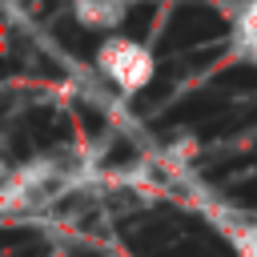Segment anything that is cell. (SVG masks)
I'll return each instance as SVG.
<instances>
[{
    "instance_id": "cell-3",
    "label": "cell",
    "mask_w": 257,
    "mask_h": 257,
    "mask_svg": "<svg viewBox=\"0 0 257 257\" xmlns=\"http://www.w3.org/2000/svg\"><path fill=\"white\" fill-rule=\"evenodd\" d=\"M233 44H237V52H245L249 60H257V0L233 20Z\"/></svg>"
},
{
    "instance_id": "cell-2",
    "label": "cell",
    "mask_w": 257,
    "mask_h": 257,
    "mask_svg": "<svg viewBox=\"0 0 257 257\" xmlns=\"http://www.w3.org/2000/svg\"><path fill=\"white\" fill-rule=\"evenodd\" d=\"M72 20L88 32H100V40L116 36L128 20V0H72Z\"/></svg>"
},
{
    "instance_id": "cell-1",
    "label": "cell",
    "mask_w": 257,
    "mask_h": 257,
    "mask_svg": "<svg viewBox=\"0 0 257 257\" xmlns=\"http://www.w3.org/2000/svg\"><path fill=\"white\" fill-rule=\"evenodd\" d=\"M96 72L116 88V92H124V96H137V92H145L149 84H153V76H157V60H153V52H149V44H141V40H133V36H104L100 44H96Z\"/></svg>"
}]
</instances>
